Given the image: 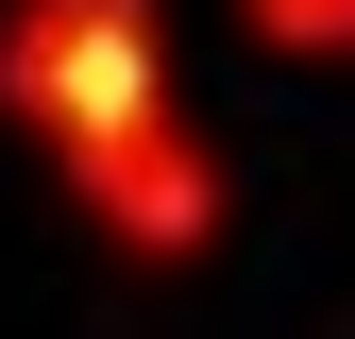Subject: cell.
Masks as SVG:
<instances>
[{
	"instance_id": "1",
	"label": "cell",
	"mask_w": 355,
	"mask_h": 339,
	"mask_svg": "<svg viewBox=\"0 0 355 339\" xmlns=\"http://www.w3.org/2000/svg\"><path fill=\"white\" fill-rule=\"evenodd\" d=\"M271 17H288V34H355V0H271Z\"/></svg>"
}]
</instances>
